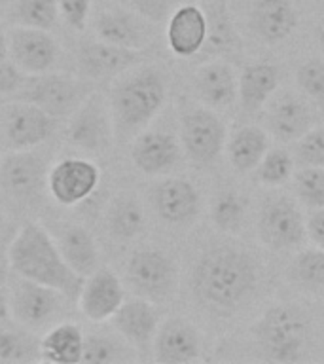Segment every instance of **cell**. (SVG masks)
I'll use <instances>...</instances> for the list:
<instances>
[{"mask_svg": "<svg viewBox=\"0 0 324 364\" xmlns=\"http://www.w3.org/2000/svg\"><path fill=\"white\" fill-rule=\"evenodd\" d=\"M258 284L254 258L233 247H216L199 256L192 272V292L201 306L216 311L239 307Z\"/></svg>", "mask_w": 324, "mask_h": 364, "instance_id": "1", "label": "cell"}, {"mask_svg": "<svg viewBox=\"0 0 324 364\" xmlns=\"http://www.w3.org/2000/svg\"><path fill=\"white\" fill-rule=\"evenodd\" d=\"M11 269L23 279L59 290L67 300H78L84 277L72 272L57 241L36 222H25L8 247Z\"/></svg>", "mask_w": 324, "mask_h": 364, "instance_id": "2", "label": "cell"}, {"mask_svg": "<svg viewBox=\"0 0 324 364\" xmlns=\"http://www.w3.org/2000/svg\"><path fill=\"white\" fill-rule=\"evenodd\" d=\"M167 99V82L161 70L146 67L124 76L110 93L114 135L127 141L139 135L158 112Z\"/></svg>", "mask_w": 324, "mask_h": 364, "instance_id": "3", "label": "cell"}, {"mask_svg": "<svg viewBox=\"0 0 324 364\" xmlns=\"http://www.w3.org/2000/svg\"><path fill=\"white\" fill-rule=\"evenodd\" d=\"M252 334L264 358L271 363H296L303 357L311 323L300 307L281 304L261 315Z\"/></svg>", "mask_w": 324, "mask_h": 364, "instance_id": "4", "label": "cell"}, {"mask_svg": "<svg viewBox=\"0 0 324 364\" xmlns=\"http://www.w3.org/2000/svg\"><path fill=\"white\" fill-rule=\"evenodd\" d=\"M91 93L90 84L68 74H31L21 85V90L11 97L14 101L31 102L42 108L53 118H70L74 110Z\"/></svg>", "mask_w": 324, "mask_h": 364, "instance_id": "5", "label": "cell"}, {"mask_svg": "<svg viewBox=\"0 0 324 364\" xmlns=\"http://www.w3.org/2000/svg\"><path fill=\"white\" fill-rule=\"evenodd\" d=\"M125 275L133 292L153 304L171 300L178 287V267L163 250H135L125 266Z\"/></svg>", "mask_w": 324, "mask_h": 364, "instance_id": "6", "label": "cell"}, {"mask_svg": "<svg viewBox=\"0 0 324 364\" xmlns=\"http://www.w3.org/2000/svg\"><path fill=\"white\" fill-rule=\"evenodd\" d=\"M114 122L110 102L91 91L80 105L67 125L68 144L91 154L107 152L114 139Z\"/></svg>", "mask_w": 324, "mask_h": 364, "instance_id": "7", "label": "cell"}, {"mask_svg": "<svg viewBox=\"0 0 324 364\" xmlns=\"http://www.w3.org/2000/svg\"><path fill=\"white\" fill-rule=\"evenodd\" d=\"M226 125L209 108H193L180 119V142L186 158L198 167L212 165L226 146Z\"/></svg>", "mask_w": 324, "mask_h": 364, "instance_id": "8", "label": "cell"}, {"mask_svg": "<svg viewBox=\"0 0 324 364\" xmlns=\"http://www.w3.org/2000/svg\"><path fill=\"white\" fill-rule=\"evenodd\" d=\"M0 122L2 144L10 152H17L31 150L48 141L55 133L59 119L31 102L14 101L6 107Z\"/></svg>", "mask_w": 324, "mask_h": 364, "instance_id": "9", "label": "cell"}, {"mask_svg": "<svg viewBox=\"0 0 324 364\" xmlns=\"http://www.w3.org/2000/svg\"><path fill=\"white\" fill-rule=\"evenodd\" d=\"M258 235L273 250H290L303 245L307 226L300 207L284 196L267 199L258 215Z\"/></svg>", "mask_w": 324, "mask_h": 364, "instance_id": "10", "label": "cell"}, {"mask_svg": "<svg viewBox=\"0 0 324 364\" xmlns=\"http://www.w3.org/2000/svg\"><path fill=\"white\" fill-rule=\"evenodd\" d=\"M101 171L87 158H63L48 171V192L63 207L82 203L95 192Z\"/></svg>", "mask_w": 324, "mask_h": 364, "instance_id": "11", "label": "cell"}, {"mask_svg": "<svg viewBox=\"0 0 324 364\" xmlns=\"http://www.w3.org/2000/svg\"><path fill=\"white\" fill-rule=\"evenodd\" d=\"M44 158L31 150L10 152L0 161V186L8 196L21 201L38 198L48 184Z\"/></svg>", "mask_w": 324, "mask_h": 364, "instance_id": "12", "label": "cell"}, {"mask_svg": "<svg viewBox=\"0 0 324 364\" xmlns=\"http://www.w3.org/2000/svg\"><path fill=\"white\" fill-rule=\"evenodd\" d=\"M10 59L27 74L50 73L59 57V46L50 31L31 27H14L8 33Z\"/></svg>", "mask_w": 324, "mask_h": 364, "instance_id": "13", "label": "cell"}, {"mask_svg": "<svg viewBox=\"0 0 324 364\" xmlns=\"http://www.w3.org/2000/svg\"><path fill=\"white\" fill-rule=\"evenodd\" d=\"M150 199L156 215L169 226H190L199 216V192L188 178H163L152 188Z\"/></svg>", "mask_w": 324, "mask_h": 364, "instance_id": "14", "label": "cell"}, {"mask_svg": "<svg viewBox=\"0 0 324 364\" xmlns=\"http://www.w3.org/2000/svg\"><path fill=\"white\" fill-rule=\"evenodd\" d=\"M124 301V284L110 267H97L95 272L84 279L78 294L80 311L91 323L110 321Z\"/></svg>", "mask_w": 324, "mask_h": 364, "instance_id": "15", "label": "cell"}, {"mask_svg": "<svg viewBox=\"0 0 324 364\" xmlns=\"http://www.w3.org/2000/svg\"><path fill=\"white\" fill-rule=\"evenodd\" d=\"M110 321L114 328L118 330L119 336L131 347H135L139 351H146L150 346H153L159 330V311L158 307L153 306V301L142 296L125 298Z\"/></svg>", "mask_w": 324, "mask_h": 364, "instance_id": "16", "label": "cell"}, {"mask_svg": "<svg viewBox=\"0 0 324 364\" xmlns=\"http://www.w3.org/2000/svg\"><path fill=\"white\" fill-rule=\"evenodd\" d=\"M63 298L59 290L21 277L14 289L10 307L19 323L28 328H40L55 317Z\"/></svg>", "mask_w": 324, "mask_h": 364, "instance_id": "17", "label": "cell"}, {"mask_svg": "<svg viewBox=\"0 0 324 364\" xmlns=\"http://www.w3.org/2000/svg\"><path fill=\"white\" fill-rule=\"evenodd\" d=\"M142 61L141 50H129L102 40L87 42L80 48L78 65L85 78L102 80L119 76Z\"/></svg>", "mask_w": 324, "mask_h": 364, "instance_id": "18", "label": "cell"}, {"mask_svg": "<svg viewBox=\"0 0 324 364\" xmlns=\"http://www.w3.org/2000/svg\"><path fill=\"white\" fill-rule=\"evenodd\" d=\"M131 159L144 175H165L180 161V144L171 133L142 131L131 146Z\"/></svg>", "mask_w": 324, "mask_h": 364, "instance_id": "19", "label": "cell"}, {"mask_svg": "<svg viewBox=\"0 0 324 364\" xmlns=\"http://www.w3.org/2000/svg\"><path fill=\"white\" fill-rule=\"evenodd\" d=\"M201 355L198 328L184 318H169L161 324L153 340V358L163 364H186Z\"/></svg>", "mask_w": 324, "mask_h": 364, "instance_id": "20", "label": "cell"}, {"mask_svg": "<svg viewBox=\"0 0 324 364\" xmlns=\"http://www.w3.org/2000/svg\"><path fill=\"white\" fill-rule=\"evenodd\" d=\"M209 34V19L199 6L176 8L167 19V42L178 57H192L203 50Z\"/></svg>", "mask_w": 324, "mask_h": 364, "instance_id": "21", "label": "cell"}, {"mask_svg": "<svg viewBox=\"0 0 324 364\" xmlns=\"http://www.w3.org/2000/svg\"><path fill=\"white\" fill-rule=\"evenodd\" d=\"M95 33L97 38L102 42L129 50H142L152 38L146 19L127 8L101 11L95 21Z\"/></svg>", "mask_w": 324, "mask_h": 364, "instance_id": "22", "label": "cell"}, {"mask_svg": "<svg viewBox=\"0 0 324 364\" xmlns=\"http://www.w3.org/2000/svg\"><path fill=\"white\" fill-rule=\"evenodd\" d=\"M250 25L261 42L277 44L288 38L298 25V11L290 0H256Z\"/></svg>", "mask_w": 324, "mask_h": 364, "instance_id": "23", "label": "cell"}, {"mask_svg": "<svg viewBox=\"0 0 324 364\" xmlns=\"http://www.w3.org/2000/svg\"><path fill=\"white\" fill-rule=\"evenodd\" d=\"M195 93L199 101L210 108H224L232 105L239 93L235 70L224 61L207 63L195 73Z\"/></svg>", "mask_w": 324, "mask_h": 364, "instance_id": "24", "label": "cell"}, {"mask_svg": "<svg viewBox=\"0 0 324 364\" xmlns=\"http://www.w3.org/2000/svg\"><path fill=\"white\" fill-rule=\"evenodd\" d=\"M311 112L301 99L294 95L279 97L267 114V127L281 142H296L311 129Z\"/></svg>", "mask_w": 324, "mask_h": 364, "instance_id": "25", "label": "cell"}, {"mask_svg": "<svg viewBox=\"0 0 324 364\" xmlns=\"http://www.w3.org/2000/svg\"><path fill=\"white\" fill-rule=\"evenodd\" d=\"M281 82V73L271 63H252L239 76V99L244 112H258Z\"/></svg>", "mask_w": 324, "mask_h": 364, "instance_id": "26", "label": "cell"}, {"mask_svg": "<svg viewBox=\"0 0 324 364\" xmlns=\"http://www.w3.org/2000/svg\"><path fill=\"white\" fill-rule=\"evenodd\" d=\"M59 250L72 272L80 277H87L99 267V247L95 237L84 226L70 224L59 235Z\"/></svg>", "mask_w": 324, "mask_h": 364, "instance_id": "27", "label": "cell"}, {"mask_svg": "<svg viewBox=\"0 0 324 364\" xmlns=\"http://www.w3.org/2000/svg\"><path fill=\"white\" fill-rule=\"evenodd\" d=\"M85 336L78 324L61 323L40 340V358L51 364L82 363Z\"/></svg>", "mask_w": 324, "mask_h": 364, "instance_id": "28", "label": "cell"}, {"mask_svg": "<svg viewBox=\"0 0 324 364\" xmlns=\"http://www.w3.org/2000/svg\"><path fill=\"white\" fill-rule=\"evenodd\" d=\"M269 150V136L261 127L247 125L233 133L227 142V156L239 173L254 171Z\"/></svg>", "mask_w": 324, "mask_h": 364, "instance_id": "29", "label": "cell"}, {"mask_svg": "<svg viewBox=\"0 0 324 364\" xmlns=\"http://www.w3.org/2000/svg\"><path fill=\"white\" fill-rule=\"evenodd\" d=\"M146 226V216L142 205L133 193H119L112 199L107 210V228L118 241H131L139 237Z\"/></svg>", "mask_w": 324, "mask_h": 364, "instance_id": "30", "label": "cell"}, {"mask_svg": "<svg viewBox=\"0 0 324 364\" xmlns=\"http://www.w3.org/2000/svg\"><path fill=\"white\" fill-rule=\"evenodd\" d=\"M59 19V0H11L8 21L17 27L51 31Z\"/></svg>", "mask_w": 324, "mask_h": 364, "instance_id": "31", "label": "cell"}, {"mask_svg": "<svg viewBox=\"0 0 324 364\" xmlns=\"http://www.w3.org/2000/svg\"><path fill=\"white\" fill-rule=\"evenodd\" d=\"M210 218L220 232L237 233L244 222V201L235 190H222L210 205Z\"/></svg>", "mask_w": 324, "mask_h": 364, "instance_id": "32", "label": "cell"}, {"mask_svg": "<svg viewBox=\"0 0 324 364\" xmlns=\"http://www.w3.org/2000/svg\"><path fill=\"white\" fill-rule=\"evenodd\" d=\"M40 358V341L21 330H0V363L19 364L34 363Z\"/></svg>", "mask_w": 324, "mask_h": 364, "instance_id": "33", "label": "cell"}, {"mask_svg": "<svg viewBox=\"0 0 324 364\" xmlns=\"http://www.w3.org/2000/svg\"><path fill=\"white\" fill-rule=\"evenodd\" d=\"M290 275L306 289L324 290V249L300 252L290 266Z\"/></svg>", "mask_w": 324, "mask_h": 364, "instance_id": "34", "label": "cell"}, {"mask_svg": "<svg viewBox=\"0 0 324 364\" xmlns=\"http://www.w3.org/2000/svg\"><path fill=\"white\" fill-rule=\"evenodd\" d=\"M129 360L127 347L122 346L118 340L104 334H90L84 340V353L82 363L87 364H114Z\"/></svg>", "mask_w": 324, "mask_h": 364, "instance_id": "35", "label": "cell"}, {"mask_svg": "<svg viewBox=\"0 0 324 364\" xmlns=\"http://www.w3.org/2000/svg\"><path fill=\"white\" fill-rule=\"evenodd\" d=\"M256 169H258V178L264 184L279 186L294 175V158L283 148H269Z\"/></svg>", "mask_w": 324, "mask_h": 364, "instance_id": "36", "label": "cell"}, {"mask_svg": "<svg viewBox=\"0 0 324 364\" xmlns=\"http://www.w3.org/2000/svg\"><path fill=\"white\" fill-rule=\"evenodd\" d=\"M296 193L303 205L311 209L324 207V169L323 167H301L294 175Z\"/></svg>", "mask_w": 324, "mask_h": 364, "instance_id": "37", "label": "cell"}, {"mask_svg": "<svg viewBox=\"0 0 324 364\" xmlns=\"http://www.w3.org/2000/svg\"><path fill=\"white\" fill-rule=\"evenodd\" d=\"M207 19H209L207 42L210 46H215V50L218 51L233 50L235 48V33H233V27L232 23H230V17H227L224 4L212 6Z\"/></svg>", "mask_w": 324, "mask_h": 364, "instance_id": "38", "label": "cell"}, {"mask_svg": "<svg viewBox=\"0 0 324 364\" xmlns=\"http://www.w3.org/2000/svg\"><path fill=\"white\" fill-rule=\"evenodd\" d=\"M296 161L301 167L324 169V129H309L300 141H296Z\"/></svg>", "mask_w": 324, "mask_h": 364, "instance_id": "39", "label": "cell"}, {"mask_svg": "<svg viewBox=\"0 0 324 364\" xmlns=\"http://www.w3.org/2000/svg\"><path fill=\"white\" fill-rule=\"evenodd\" d=\"M296 82L306 95L317 101H324V61L309 59L300 65L296 73Z\"/></svg>", "mask_w": 324, "mask_h": 364, "instance_id": "40", "label": "cell"}, {"mask_svg": "<svg viewBox=\"0 0 324 364\" xmlns=\"http://www.w3.org/2000/svg\"><path fill=\"white\" fill-rule=\"evenodd\" d=\"M118 2L150 23H163L171 16V0H118Z\"/></svg>", "mask_w": 324, "mask_h": 364, "instance_id": "41", "label": "cell"}, {"mask_svg": "<svg viewBox=\"0 0 324 364\" xmlns=\"http://www.w3.org/2000/svg\"><path fill=\"white\" fill-rule=\"evenodd\" d=\"M91 0H59V14L74 31H84L90 19Z\"/></svg>", "mask_w": 324, "mask_h": 364, "instance_id": "42", "label": "cell"}, {"mask_svg": "<svg viewBox=\"0 0 324 364\" xmlns=\"http://www.w3.org/2000/svg\"><path fill=\"white\" fill-rule=\"evenodd\" d=\"M25 73L11 59L0 63V97H14L25 84Z\"/></svg>", "mask_w": 324, "mask_h": 364, "instance_id": "43", "label": "cell"}, {"mask_svg": "<svg viewBox=\"0 0 324 364\" xmlns=\"http://www.w3.org/2000/svg\"><path fill=\"white\" fill-rule=\"evenodd\" d=\"M307 235L317 247L324 249V207L323 209H315L311 216L307 218Z\"/></svg>", "mask_w": 324, "mask_h": 364, "instance_id": "44", "label": "cell"}, {"mask_svg": "<svg viewBox=\"0 0 324 364\" xmlns=\"http://www.w3.org/2000/svg\"><path fill=\"white\" fill-rule=\"evenodd\" d=\"M14 272L11 269V262L10 255H8V249L0 247V289H4L8 284V279H10V273Z\"/></svg>", "mask_w": 324, "mask_h": 364, "instance_id": "45", "label": "cell"}, {"mask_svg": "<svg viewBox=\"0 0 324 364\" xmlns=\"http://www.w3.org/2000/svg\"><path fill=\"white\" fill-rule=\"evenodd\" d=\"M10 59V50H8V33L2 27V17H0V63Z\"/></svg>", "mask_w": 324, "mask_h": 364, "instance_id": "46", "label": "cell"}, {"mask_svg": "<svg viewBox=\"0 0 324 364\" xmlns=\"http://www.w3.org/2000/svg\"><path fill=\"white\" fill-rule=\"evenodd\" d=\"M11 313V307H10V301H8V298L4 296V292L0 290V323H4V321H8V317H10Z\"/></svg>", "mask_w": 324, "mask_h": 364, "instance_id": "47", "label": "cell"}, {"mask_svg": "<svg viewBox=\"0 0 324 364\" xmlns=\"http://www.w3.org/2000/svg\"><path fill=\"white\" fill-rule=\"evenodd\" d=\"M318 46H320V50H323V53H324V23L323 25H320V27H318Z\"/></svg>", "mask_w": 324, "mask_h": 364, "instance_id": "48", "label": "cell"}, {"mask_svg": "<svg viewBox=\"0 0 324 364\" xmlns=\"http://www.w3.org/2000/svg\"><path fill=\"white\" fill-rule=\"evenodd\" d=\"M10 2H11V0H0V6H2V4H10Z\"/></svg>", "mask_w": 324, "mask_h": 364, "instance_id": "49", "label": "cell"}]
</instances>
